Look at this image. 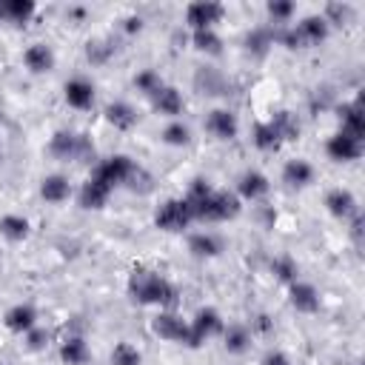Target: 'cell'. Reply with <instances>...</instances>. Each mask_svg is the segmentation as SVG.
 <instances>
[{
  "label": "cell",
  "instance_id": "cell-1",
  "mask_svg": "<svg viewBox=\"0 0 365 365\" xmlns=\"http://www.w3.org/2000/svg\"><path fill=\"white\" fill-rule=\"evenodd\" d=\"M185 202H188L194 220H208V222H225V220H234L242 211V200L234 191L214 188L202 177L191 180Z\"/></svg>",
  "mask_w": 365,
  "mask_h": 365
},
{
  "label": "cell",
  "instance_id": "cell-2",
  "mask_svg": "<svg viewBox=\"0 0 365 365\" xmlns=\"http://www.w3.org/2000/svg\"><path fill=\"white\" fill-rule=\"evenodd\" d=\"M128 297L137 305H157L160 311H168L177 305V288L171 285V279H165L163 274L137 265L128 274Z\"/></svg>",
  "mask_w": 365,
  "mask_h": 365
},
{
  "label": "cell",
  "instance_id": "cell-3",
  "mask_svg": "<svg viewBox=\"0 0 365 365\" xmlns=\"http://www.w3.org/2000/svg\"><path fill=\"white\" fill-rule=\"evenodd\" d=\"M48 154L54 160H77V163H86L94 157V143L88 134L83 131H68V128H57L48 140Z\"/></svg>",
  "mask_w": 365,
  "mask_h": 365
},
{
  "label": "cell",
  "instance_id": "cell-4",
  "mask_svg": "<svg viewBox=\"0 0 365 365\" xmlns=\"http://www.w3.org/2000/svg\"><path fill=\"white\" fill-rule=\"evenodd\" d=\"M191 222H194V214H191L185 197H168V200H163V202L157 205V211H154V225H157L160 231H168V234H180V231H185Z\"/></svg>",
  "mask_w": 365,
  "mask_h": 365
},
{
  "label": "cell",
  "instance_id": "cell-5",
  "mask_svg": "<svg viewBox=\"0 0 365 365\" xmlns=\"http://www.w3.org/2000/svg\"><path fill=\"white\" fill-rule=\"evenodd\" d=\"M151 331H154L160 339H165V342H180V345L197 348L194 334H191V322L182 319L180 314H174L171 308H168V311H160V314L151 319Z\"/></svg>",
  "mask_w": 365,
  "mask_h": 365
},
{
  "label": "cell",
  "instance_id": "cell-6",
  "mask_svg": "<svg viewBox=\"0 0 365 365\" xmlns=\"http://www.w3.org/2000/svg\"><path fill=\"white\" fill-rule=\"evenodd\" d=\"M134 171H137V163H134L131 157H125V154H111V157H106L103 163H97L91 174L100 177L103 182H108L111 188H117V185H128V180L134 177Z\"/></svg>",
  "mask_w": 365,
  "mask_h": 365
},
{
  "label": "cell",
  "instance_id": "cell-7",
  "mask_svg": "<svg viewBox=\"0 0 365 365\" xmlns=\"http://www.w3.org/2000/svg\"><path fill=\"white\" fill-rule=\"evenodd\" d=\"M225 17V6L217 0H194L185 6V23L191 31H205L214 29Z\"/></svg>",
  "mask_w": 365,
  "mask_h": 365
},
{
  "label": "cell",
  "instance_id": "cell-8",
  "mask_svg": "<svg viewBox=\"0 0 365 365\" xmlns=\"http://www.w3.org/2000/svg\"><path fill=\"white\" fill-rule=\"evenodd\" d=\"M222 331H225V319L220 317L217 308H200L191 319V334H194L197 348L211 336H222Z\"/></svg>",
  "mask_w": 365,
  "mask_h": 365
},
{
  "label": "cell",
  "instance_id": "cell-9",
  "mask_svg": "<svg viewBox=\"0 0 365 365\" xmlns=\"http://www.w3.org/2000/svg\"><path fill=\"white\" fill-rule=\"evenodd\" d=\"M291 29H294V34H297V40H299V48L325 43V40H328V31H331V26L325 23L322 14H308V17H302L299 23H294Z\"/></svg>",
  "mask_w": 365,
  "mask_h": 365
},
{
  "label": "cell",
  "instance_id": "cell-10",
  "mask_svg": "<svg viewBox=\"0 0 365 365\" xmlns=\"http://www.w3.org/2000/svg\"><path fill=\"white\" fill-rule=\"evenodd\" d=\"M111 191H114V188H111L108 182H103L100 177L91 174V177L80 185V191H77V202H80V208H86V211H100V208H106Z\"/></svg>",
  "mask_w": 365,
  "mask_h": 365
},
{
  "label": "cell",
  "instance_id": "cell-11",
  "mask_svg": "<svg viewBox=\"0 0 365 365\" xmlns=\"http://www.w3.org/2000/svg\"><path fill=\"white\" fill-rule=\"evenodd\" d=\"M336 117H339V131L362 143V137H365V108H362V100L342 103L336 108Z\"/></svg>",
  "mask_w": 365,
  "mask_h": 365
},
{
  "label": "cell",
  "instance_id": "cell-12",
  "mask_svg": "<svg viewBox=\"0 0 365 365\" xmlns=\"http://www.w3.org/2000/svg\"><path fill=\"white\" fill-rule=\"evenodd\" d=\"M205 131L217 140H234L240 134V120L231 108H211L205 117Z\"/></svg>",
  "mask_w": 365,
  "mask_h": 365
},
{
  "label": "cell",
  "instance_id": "cell-13",
  "mask_svg": "<svg viewBox=\"0 0 365 365\" xmlns=\"http://www.w3.org/2000/svg\"><path fill=\"white\" fill-rule=\"evenodd\" d=\"M288 302H291V308L297 314H317L319 305H322L319 291L311 282H302V279H297V282L288 285Z\"/></svg>",
  "mask_w": 365,
  "mask_h": 365
},
{
  "label": "cell",
  "instance_id": "cell-14",
  "mask_svg": "<svg viewBox=\"0 0 365 365\" xmlns=\"http://www.w3.org/2000/svg\"><path fill=\"white\" fill-rule=\"evenodd\" d=\"M325 154H328L334 163H354V160L362 157V143L354 140V137H348V134H342V131H336V134L328 137Z\"/></svg>",
  "mask_w": 365,
  "mask_h": 365
},
{
  "label": "cell",
  "instance_id": "cell-15",
  "mask_svg": "<svg viewBox=\"0 0 365 365\" xmlns=\"http://www.w3.org/2000/svg\"><path fill=\"white\" fill-rule=\"evenodd\" d=\"M268 191H271V182H268V177H265L262 171H257V168L242 171L240 180H237V197H240V200L257 202V200H262Z\"/></svg>",
  "mask_w": 365,
  "mask_h": 365
},
{
  "label": "cell",
  "instance_id": "cell-16",
  "mask_svg": "<svg viewBox=\"0 0 365 365\" xmlns=\"http://www.w3.org/2000/svg\"><path fill=\"white\" fill-rule=\"evenodd\" d=\"M63 97L71 108L77 111H88L94 106V86L86 80V77H71L66 86H63Z\"/></svg>",
  "mask_w": 365,
  "mask_h": 365
},
{
  "label": "cell",
  "instance_id": "cell-17",
  "mask_svg": "<svg viewBox=\"0 0 365 365\" xmlns=\"http://www.w3.org/2000/svg\"><path fill=\"white\" fill-rule=\"evenodd\" d=\"M151 106H154L157 114L177 120V117L182 114V108H185V100H182V94H180L174 86H165V83H163L160 91L151 94Z\"/></svg>",
  "mask_w": 365,
  "mask_h": 365
},
{
  "label": "cell",
  "instance_id": "cell-18",
  "mask_svg": "<svg viewBox=\"0 0 365 365\" xmlns=\"http://www.w3.org/2000/svg\"><path fill=\"white\" fill-rule=\"evenodd\" d=\"M325 208H328V214L336 217V220H351V217L359 211L356 197H354L348 188H331V191L325 194Z\"/></svg>",
  "mask_w": 365,
  "mask_h": 365
},
{
  "label": "cell",
  "instance_id": "cell-19",
  "mask_svg": "<svg viewBox=\"0 0 365 365\" xmlns=\"http://www.w3.org/2000/svg\"><path fill=\"white\" fill-rule=\"evenodd\" d=\"M3 325H6L11 334H29V331L37 325V311H34L29 302H17V305H11V308L3 314Z\"/></svg>",
  "mask_w": 365,
  "mask_h": 365
},
{
  "label": "cell",
  "instance_id": "cell-20",
  "mask_svg": "<svg viewBox=\"0 0 365 365\" xmlns=\"http://www.w3.org/2000/svg\"><path fill=\"white\" fill-rule=\"evenodd\" d=\"M23 66L31 71V74H48L54 68V51L51 46L46 43H31L26 51H23Z\"/></svg>",
  "mask_w": 365,
  "mask_h": 365
},
{
  "label": "cell",
  "instance_id": "cell-21",
  "mask_svg": "<svg viewBox=\"0 0 365 365\" xmlns=\"http://www.w3.org/2000/svg\"><path fill=\"white\" fill-rule=\"evenodd\" d=\"M282 182L288 188H308L314 182V165L302 157H294L282 165Z\"/></svg>",
  "mask_w": 365,
  "mask_h": 365
},
{
  "label": "cell",
  "instance_id": "cell-22",
  "mask_svg": "<svg viewBox=\"0 0 365 365\" xmlns=\"http://www.w3.org/2000/svg\"><path fill=\"white\" fill-rule=\"evenodd\" d=\"M40 197H43L46 202H51V205L66 202V200L71 197V182H68V177H66V174H46V177L40 180Z\"/></svg>",
  "mask_w": 365,
  "mask_h": 365
},
{
  "label": "cell",
  "instance_id": "cell-23",
  "mask_svg": "<svg viewBox=\"0 0 365 365\" xmlns=\"http://www.w3.org/2000/svg\"><path fill=\"white\" fill-rule=\"evenodd\" d=\"M106 120H108L117 131H131V128L137 125L140 114H137V108H134L131 103H125V100H114V103L106 106Z\"/></svg>",
  "mask_w": 365,
  "mask_h": 365
},
{
  "label": "cell",
  "instance_id": "cell-24",
  "mask_svg": "<svg viewBox=\"0 0 365 365\" xmlns=\"http://www.w3.org/2000/svg\"><path fill=\"white\" fill-rule=\"evenodd\" d=\"M188 251L197 257V259H214L222 254V240L211 231H197L188 237Z\"/></svg>",
  "mask_w": 365,
  "mask_h": 365
},
{
  "label": "cell",
  "instance_id": "cell-25",
  "mask_svg": "<svg viewBox=\"0 0 365 365\" xmlns=\"http://www.w3.org/2000/svg\"><path fill=\"white\" fill-rule=\"evenodd\" d=\"M31 234V222L23 214H3L0 217V237H6L9 242H23Z\"/></svg>",
  "mask_w": 365,
  "mask_h": 365
},
{
  "label": "cell",
  "instance_id": "cell-26",
  "mask_svg": "<svg viewBox=\"0 0 365 365\" xmlns=\"http://www.w3.org/2000/svg\"><path fill=\"white\" fill-rule=\"evenodd\" d=\"M60 359L66 362V365H86L88 362V356H91V351H88V342L83 339V336H66L63 342H60Z\"/></svg>",
  "mask_w": 365,
  "mask_h": 365
},
{
  "label": "cell",
  "instance_id": "cell-27",
  "mask_svg": "<svg viewBox=\"0 0 365 365\" xmlns=\"http://www.w3.org/2000/svg\"><path fill=\"white\" fill-rule=\"evenodd\" d=\"M34 11H37V3L34 0H3L0 3V17L17 23V26L29 23L34 17Z\"/></svg>",
  "mask_w": 365,
  "mask_h": 365
},
{
  "label": "cell",
  "instance_id": "cell-28",
  "mask_svg": "<svg viewBox=\"0 0 365 365\" xmlns=\"http://www.w3.org/2000/svg\"><path fill=\"white\" fill-rule=\"evenodd\" d=\"M251 140H254V145H257L259 151H265V154H274V151H279V148H282V137L277 134V128L271 125V120L257 123V125H254Z\"/></svg>",
  "mask_w": 365,
  "mask_h": 365
},
{
  "label": "cell",
  "instance_id": "cell-29",
  "mask_svg": "<svg viewBox=\"0 0 365 365\" xmlns=\"http://www.w3.org/2000/svg\"><path fill=\"white\" fill-rule=\"evenodd\" d=\"M222 345H225L228 354L240 356V354H245V351L251 348V331H248L245 325H225V331H222Z\"/></svg>",
  "mask_w": 365,
  "mask_h": 365
},
{
  "label": "cell",
  "instance_id": "cell-30",
  "mask_svg": "<svg viewBox=\"0 0 365 365\" xmlns=\"http://www.w3.org/2000/svg\"><path fill=\"white\" fill-rule=\"evenodd\" d=\"M160 140H163L165 145H171V148H182V145L191 143V128H188L182 120H171V123L163 128Z\"/></svg>",
  "mask_w": 365,
  "mask_h": 365
},
{
  "label": "cell",
  "instance_id": "cell-31",
  "mask_svg": "<svg viewBox=\"0 0 365 365\" xmlns=\"http://www.w3.org/2000/svg\"><path fill=\"white\" fill-rule=\"evenodd\" d=\"M191 43H194V48H197V51H202V54H211V57L222 54V40H220V34H217L214 29L191 31Z\"/></svg>",
  "mask_w": 365,
  "mask_h": 365
},
{
  "label": "cell",
  "instance_id": "cell-32",
  "mask_svg": "<svg viewBox=\"0 0 365 365\" xmlns=\"http://www.w3.org/2000/svg\"><path fill=\"white\" fill-rule=\"evenodd\" d=\"M271 46H274V31H271V29H254V31H248V37H245V48H248L254 57H265Z\"/></svg>",
  "mask_w": 365,
  "mask_h": 365
},
{
  "label": "cell",
  "instance_id": "cell-33",
  "mask_svg": "<svg viewBox=\"0 0 365 365\" xmlns=\"http://www.w3.org/2000/svg\"><path fill=\"white\" fill-rule=\"evenodd\" d=\"M271 125L277 128V134L282 137V143L299 137V120H297L291 111H277V114L271 117Z\"/></svg>",
  "mask_w": 365,
  "mask_h": 365
},
{
  "label": "cell",
  "instance_id": "cell-34",
  "mask_svg": "<svg viewBox=\"0 0 365 365\" xmlns=\"http://www.w3.org/2000/svg\"><path fill=\"white\" fill-rule=\"evenodd\" d=\"M271 274H274L279 282L291 285V282L299 279V265H297V259H291L288 254H282V257H277V259L271 262Z\"/></svg>",
  "mask_w": 365,
  "mask_h": 365
},
{
  "label": "cell",
  "instance_id": "cell-35",
  "mask_svg": "<svg viewBox=\"0 0 365 365\" xmlns=\"http://www.w3.org/2000/svg\"><path fill=\"white\" fill-rule=\"evenodd\" d=\"M111 365H143V354L131 342H117L111 351Z\"/></svg>",
  "mask_w": 365,
  "mask_h": 365
},
{
  "label": "cell",
  "instance_id": "cell-36",
  "mask_svg": "<svg viewBox=\"0 0 365 365\" xmlns=\"http://www.w3.org/2000/svg\"><path fill=\"white\" fill-rule=\"evenodd\" d=\"M160 86H163V77L154 71V68H140L137 74H134V88L137 91H143V94H154V91H160Z\"/></svg>",
  "mask_w": 365,
  "mask_h": 365
},
{
  "label": "cell",
  "instance_id": "cell-37",
  "mask_svg": "<svg viewBox=\"0 0 365 365\" xmlns=\"http://www.w3.org/2000/svg\"><path fill=\"white\" fill-rule=\"evenodd\" d=\"M265 11H268V17H271L274 23H279V26H288V20L294 17L297 6H294L291 0H271V3L265 6Z\"/></svg>",
  "mask_w": 365,
  "mask_h": 365
},
{
  "label": "cell",
  "instance_id": "cell-38",
  "mask_svg": "<svg viewBox=\"0 0 365 365\" xmlns=\"http://www.w3.org/2000/svg\"><path fill=\"white\" fill-rule=\"evenodd\" d=\"M325 23H351L354 20V6L351 3H328L325 6Z\"/></svg>",
  "mask_w": 365,
  "mask_h": 365
},
{
  "label": "cell",
  "instance_id": "cell-39",
  "mask_svg": "<svg viewBox=\"0 0 365 365\" xmlns=\"http://www.w3.org/2000/svg\"><path fill=\"white\" fill-rule=\"evenodd\" d=\"M114 54V46L108 43V40H88V46H86V57L91 60V63H106L108 57Z\"/></svg>",
  "mask_w": 365,
  "mask_h": 365
},
{
  "label": "cell",
  "instance_id": "cell-40",
  "mask_svg": "<svg viewBox=\"0 0 365 365\" xmlns=\"http://www.w3.org/2000/svg\"><path fill=\"white\" fill-rule=\"evenodd\" d=\"M26 336V348L29 351H43L46 345H48V331L46 328H40V325H34L29 334H23Z\"/></svg>",
  "mask_w": 365,
  "mask_h": 365
},
{
  "label": "cell",
  "instance_id": "cell-41",
  "mask_svg": "<svg viewBox=\"0 0 365 365\" xmlns=\"http://www.w3.org/2000/svg\"><path fill=\"white\" fill-rule=\"evenodd\" d=\"M251 325H254V331H259V334H271V317L268 314H257L254 319H251Z\"/></svg>",
  "mask_w": 365,
  "mask_h": 365
},
{
  "label": "cell",
  "instance_id": "cell-42",
  "mask_svg": "<svg viewBox=\"0 0 365 365\" xmlns=\"http://www.w3.org/2000/svg\"><path fill=\"white\" fill-rule=\"evenodd\" d=\"M262 365H291V359L282 354V351H268L262 356Z\"/></svg>",
  "mask_w": 365,
  "mask_h": 365
},
{
  "label": "cell",
  "instance_id": "cell-43",
  "mask_svg": "<svg viewBox=\"0 0 365 365\" xmlns=\"http://www.w3.org/2000/svg\"><path fill=\"white\" fill-rule=\"evenodd\" d=\"M123 29H125V34H140L143 31V17H125L123 20Z\"/></svg>",
  "mask_w": 365,
  "mask_h": 365
},
{
  "label": "cell",
  "instance_id": "cell-44",
  "mask_svg": "<svg viewBox=\"0 0 365 365\" xmlns=\"http://www.w3.org/2000/svg\"><path fill=\"white\" fill-rule=\"evenodd\" d=\"M68 17L83 20V17H86V9H83V6H71V9H68Z\"/></svg>",
  "mask_w": 365,
  "mask_h": 365
}]
</instances>
